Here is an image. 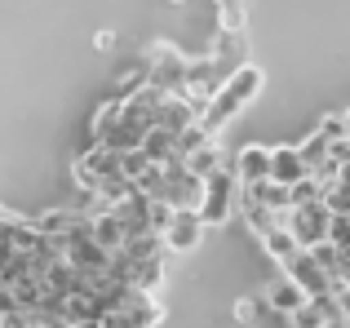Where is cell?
<instances>
[{"label":"cell","mask_w":350,"mask_h":328,"mask_svg":"<svg viewBox=\"0 0 350 328\" xmlns=\"http://www.w3.org/2000/svg\"><path fill=\"white\" fill-rule=\"evenodd\" d=\"M262 85H266L262 67H253V62H239V67L231 71V76L222 80V89L213 94V102H208V111H204V129L222 133L226 124H231L235 115L244 111V107L253 102L257 94H262Z\"/></svg>","instance_id":"6da1fadb"},{"label":"cell","mask_w":350,"mask_h":328,"mask_svg":"<svg viewBox=\"0 0 350 328\" xmlns=\"http://www.w3.org/2000/svg\"><path fill=\"white\" fill-rule=\"evenodd\" d=\"M103 324L107 328H160L164 324V306H160L155 293H146V288L133 284L116 306L103 311Z\"/></svg>","instance_id":"7a4b0ae2"},{"label":"cell","mask_w":350,"mask_h":328,"mask_svg":"<svg viewBox=\"0 0 350 328\" xmlns=\"http://www.w3.org/2000/svg\"><path fill=\"white\" fill-rule=\"evenodd\" d=\"M142 62H146V71H151V85L169 89V94H182V89H187L191 58L178 49V44H169V40L146 44V49H142Z\"/></svg>","instance_id":"3957f363"},{"label":"cell","mask_w":350,"mask_h":328,"mask_svg":"<svg viewBox=\"0 0 350 328\" xmlns=\"http://www.w3.org/2000/svg\"><path fill=\"white\" fill-rule=\"evenodd\" d=\"M280 222L288 226L293 235H297L301 249H315V244L328 240V231H333V208H328V200H310V204H293L280 213Z\"/></svg>","instance_id":"277c9868"},{"label":"cell","mask_w":350,"mask_h":328,"mask_svg":"<svg viewBox=\"0 0 350 328\" xmlns=\"http://www.w3.org/2000/svg\"><path fill=\"white\" fill-rule=\"evenodd\" d=\"M231 213H239V178H235V169H217L213 178H208L200 217H204L208 226H226Z\"/></svg>","instance_id":"5b68a950"},{"label":"cell","mask_w":350,"mask_h":328,"mask_svg":"<svg viewBox=\"0 0 350 328\" xmlns=\"http://www.w3.org/2000/svg\"><path fill=\"white\" fill-rule=\"evenodd\" d=\"M204 231H208V222L200 217V208H178L169 231H164V244H169V253H196Z\"/></svg>","instance_id":"8992f818"},{"label":"cell","mask_w":350,"mask_h":328,"mask_svg":"<svg viewBox=\"0 0 350 328\" xmlns=\"http://www.w3.org/2000/svg\"><path fill=\"white\" fill-rule=\"evenodd\" d=\"M231 169H235L239 187H262V182H271V147H262V142L239 147Z\"/></svg>","instance_id":"52a82bcc"},{"label":"cell","mask_w":350,"mask_h":328,"mask_svg":"<svg viewBox=\"0 0 350 328\" xmlns=\"http://www.w3.org/2000/svg\"><path fill=\"white\" fill-rule=\"evenodd\" d=\"M284 275H293V279H297V284L306 288L310 297H324V293H333V275L324 271V262H319L310 249H301V253H297V262H293V266L284 271Z\"/></svg>","instance_id":"ba28073f"},{"label":"cell","mask_w":350,"mask_h":328,"mask_svg":"<svg viewBox=\"0 0 350 328\" xmlns=\"http://www.w3.org/2000/svg\"><path fill=\"white\" fill-rule=\"evenodd\" d=\"M301 178H310V164L301 160V147H271V182L297 187Z\"/></svg>","instance_id":"9c48e42d"},{"label":"cell","mask_w":350,"mask_h":328,"mask_svg":"<svg viewBox=\"0 0 350 328\" xmlns=\"http://www.w3.org/2000/svg\"><path fill=\"white\" fill-rule=\"evenodd\" d=\"M257 244H262V253H266V258H271L275 262V266H280V271H288L293 266V262H297V253H301V244H297V235H293L288 231V226H275V231H266L262 235V240H257Z\"/></svg>","instance_id":"30bf717a"},{"label":"cell","mask_w":350,"mask_h":328,"mask_svg":"<svg viewBox=\"0 0 350 328\" xmlns=\"http://www.w3.org/2000/svg\"><path fill=\"white\" fill-rule=\"evenodd\" d=\"M266 302H271L275 315H284V320H288L293 311H301V306L310 302V293H306V288H301L293 275H284V279H275V284L266 288Z\"/></svg>","instance_id":"8fae6325"},{"label":"cell","mask_w":350,"mask_h":328,"mask_svg":"<svg viewBox=\"0 0 350 328\" xmlns=\"http://www.w3.org/2000/svg\"><path fill=\"white\" fill-rule=\"evenodd\" d=\"M89 226H94V240L103 244V249L111 253V258H116V253L129 244V226L120 222V213H116V208H103V213H94V217H89Z\"/></svg>","instance_id":"7c38bea8"},{"label":"cell","mask_w":350,"mask_h":328,"mask_svg":"<svg viewBox=\"0 0 350 328\" xmlns=\"http://www.w3.org/2000/svg\"><path fill=\"white\" fill-rule=\"evenodd\" d=\"M89 222V213L80 204H71V208H44L40 217H36V226H40L49 240H62V235H71L76 226H85Z\"/></svg>","instance_id":"4fadbf2b"},{"label":"cell","mask_w":350,"mask_h":328,"mask_svg":"<svg viewBox=\"0 0 350 328\" xmlns=\"http://www.w3.org/2000/svg\"><path fill=\"white\" fill-rule=\"evenodd\" d=\"M98 142H103V147H111V151H120V156H129V151H137V147L146 142V129H142V124H133V120L124 115V120H116Z\"/></svg>","instance_id":"5bb4252c"},{"label":"cell","mask_w":350,"mask_h":328,"mask_svg":"<svg viewBox=\"0 0 350 328\" xmlns=\"http://www.w3.org/2000/svg\"><path fill=\"white\" fill-rule=\"evenodd\" d=\"M142 151H146L155 164L187 160V156H182V142H178V133H173V129H151V133H146V142H142Z\"/></svg>","instance_id":"9a60e30c"},{"label":"cell","mask_w":350,"mask_h":328,"mask_svg":"<svg viewBox=\"0 0 350 328\" xmlns=\"http://www.w3.org/2000/svg\"><path fill=\"white\" fill-rule=\"evenodd\" d=\"M129 279H133L137 288H146V293H160V288H164V253L151 258V262H142V266H133Z\"/></svg>","instance_id":"2e32d148"},{"label":"cell","mask_w":350,"mask_h":328,"mask_svg":"<svg viewBox=\"0 0 350 328\" xmlns=\"http://www.w3.org/2000/svg\"><path fill=\"white\" fill-rule=\"evenodd\" d=\"M116 120H124V98H107V102L98 107V111H94V124H89V138L98 142Z\"/></svg>","instance_id":"e0dca14e"},{"label":"cell","mask_w":350,"mask_h":328,"mask_svg":"<svg viewBox=\"0 0 350 328\" xmlns=\"http://www.w3.org/2000/svg\"><path fill=\"white\" fill-rule=\"evenodd\" d=\"M213 5H217V31H239L244 36V23H248L244 0H213Z\"/></svg>","instance_id":"ac0fdd59"},{"label":"cell","mask_w":350,"mask_h":328,"mask_svg":"<svg viewBox=\"0 0 350 328\" xmlns=\"http://www.w3.org/2000/svg\"><path fill=\"white\" fill-rule=\"evenodd\" d=\"M297 147H301V160H306L310 169H315V164H324L328 156H333V142H328L319 129H310V138H306V142H297Z\"/></svg>","instance_id":"d6986e66"},{"label":"cell","mask_w":350,"mask_h":328,"mask_svg":"<svg viewBox=\"0 0 350 328\" xmlns=\"http://www.w3.org/2000/svg\"><path fill=\"white\" fill-rule=\"evenodd\" d=\"M266 311H271L266 293H262V297H239V302H235V320H239V324H257Z\"/></svg>","instance_id":"ffe728a7"},{"label":"cell","mask_w":350,"mask_h":328,"mask_svg":"<svg viewBox=\"0 0 350 328\" xmlns=\"http://www.w3.org/2000/svg\"><path fill=\"white\" fill-rule=\"evenodd\" d=\"M315 129L324 133V138L333 142V147H337V142H346V138H350V124H346V111H342V115H337V111H333V115H324V120H319Z\"/></svg>","instance_id":"44dd1931"},{"label":"cell","mask_w":350,"mask_h":328,"mask_svg":"<svg viewBox=\"0 0 350 328\" xmlns=\"http://www.w3.org/2000/svg\"><path fill=\"white\" fill-rule=\"evenodd\" d=\"M288 328H324V311H319L315 297H310L301 311H293V315H288Z\"/></svg>","instance_id":"7402d4cb"},{"label":"cell","mask_w":350,"mask_h":328,"mask_svg":"<svg viewBox=\"0 0 350 328\" xmlns=\"http://www.w3.org/2000/svg\"><path fill=\"white\" fill-rule=\"evenodd\" d=\"M293 191V204H310V200H324V187H319L315 178H301L297 187H288Z\"/></svg>","instance_id":"603a6c76"},{"label":"cell","mask_w":350,"mask_h":328,"mask_svg":"<svg viewBox=\"0 0 350 328\" xmlns=\"http://www.w3.org/2000/svg\"><path fill=\"white\" fill-rule=\"evenodd\" d=\"M14 306H18L14 288H9V284H0V315H9V311H14Z\"/></svg>","instance_id":"cb8c5ba5"},{"label":"cell","mask_w":350,"mask_h":328,"mask_svg":"<svg viewBox=\"0 0 350 328\" xmlns=\"http://www.w3.org/2000/svg\"><path fill=\"white\" fill-rule=\"evenodd\" d=\"M94 44H98V49H116V31H98Z\"/></svg>","instance_id":"d4e9b609"},{"label":"cell","mask_w":350,"mask_h":328,"mask_svg":"<svg viewBox=\"0 0 350 328\" xmlns=\"http://www.w3.org/2000/svg\"><path fill=\"white\" fill-rule=\"evenodd\" d=\"M337 187H342V191H350V164L342 169V178H337Z\"/></svg>","instance_id":"484cf974"},{"label":"cell","mask_w":350,"mask_h":328,"mask_svg":"<svg viewBox=\"0 0 350 328\" xmlns=\"http://www.w3.org/2000/svg\"><path fill=\"white\" fill-rule=\"evenodd\" d=\"M169 5H191V0H169Z\"/></svg>","instance_id":"4316f807"},{"label":"cell","mask_w":350,"mask_h":328,"mask_svg":"<svg viewBox=\"0 0 350 328\" xmlns=\"http://www.w3.org/2000/svg\"><path fill=\"white\" fill-rule=\"evenodd\" d=\"M346 124H350V111H346Z\"/></svg>","instance_id":"83f0119b"},{"label":"cell","mask_w":350,"mask_h":328,"mask_svg":"<svg viewBox=\"0 0 350 328\" xmlns=\"http://www.w3.org/2000/svg\"><path fill=\"white\" fill-rule=\"evenodd\" d=\"M76 328H85V324H76Z\"/></svg>","instance_id":"f1b7e54d"},{"label":"cell","mask_w":350,"mask_h":328,"mask_svg":"<svg viewBox=\"0 0 350 328\" xmlns=\"http://www.w3.org/2000/svg\"><path fill=\"white\" fill-rule=\"evenodd\" d=\"M67 328H76V324H67Z\"/></svg>","instance_id":"f546056e"}]
</instances>
